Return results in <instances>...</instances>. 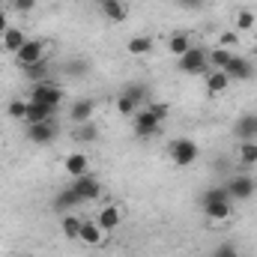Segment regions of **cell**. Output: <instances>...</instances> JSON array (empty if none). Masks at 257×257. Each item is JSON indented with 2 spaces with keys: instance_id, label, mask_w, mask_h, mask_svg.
I'll return each mask as SVG.
<instances>
[{
  "instance_id": "obj_25",
  "label": "cell",
  "mask_w": 257,
  "mask_h": 257,
  "mask_svg": "<svg viewBox=\"0 0 257 257\" xmlns=\"http://www.w3.org/2000/svg\"><path fill=\"white\" fill-rule=\"evenodd\" d=\"M230 57H233V51H227V48H212L206 54V60H209L212 69H224V66L230 63Z\"/></svg>"
},
{
  "instance_id": "obj_33",
  "label": "cell",
  "mask_w": 257,
  "mask_h": 257,
  "mask_svg": "<svg viewBox=\"0 0 257 257\" xmlns=\"http://www.w3.org/2000/svg\"><path fill=\"white\" fill-rule=\"evenodd\" d=\"M236 45H239V33H233V30H230V33H221V36H218V48L233 51Z\"/></svg>"
},
{
  "instance_id": "obj_39",
  "label": "cell",
  "mask_w": 257,
  "mask_h": 257,
  "mask_svg": "<svg viewBox=\"0 0 257 257\" xmlns=\"http://www.w3.org/2000/svg\"><path fill=\"white\" fill-rule=\"evenodd\" d=\"M180 3H183V6H200L203 0H180Z\"/></svg>"
},
{
  "instance_id": "obj_8",
  "label": "cell",
  "mask_w": 257,
  "mask_h": 257,
  "mask_svg": "<svg viewBox=\"0 0 257 257\" xmlns=\"http://www.w3.org/2000/svg\"><path fill=\"white\" fill-rule=\"evenodd\" d=\"M224 72H227V78L230 81H248L251 75H254V66L248 63V57H230V63L224 66Z\"/></svg>"
},
{
  "instance_id": "obj_16",
  "label": "cell",
  "mask_w": 257,
  "mask_h": 257,
  "mask_svg": "<svg viewBox=\"0 0 257 257\" xmlns=\"http://www.w3.org/2000/svg\"><path fill=\"white\" fill-rule=\"evenodd\" d=\"M27 42V36H24V30L21 27H9L3 36H0V48L3 51H9V54H18V48Z\"/></svg>"
},
{
  "instance_id": "obj_37",
  "label": "cell",
  "mask_w": 257,
  "mask_h": 257,
  "mask_svg": "<svg viewBox=\"0 0 257 257\" xmlns=\"http://www.w3.org/2000/svg\"><path fill=\"white\" fill-rule=\"evenodd\" d=\"M66 72H72V75H78V72H87V63H84V60H75V63L66 66Z\"/></svg>"
},
{
  "instance_id": "obj_21",
  "label": "cell",
  "mask_w": 257,
  "mask_h": 257,
  "mask_svg": "<svg viewBox=\"0 0 257 257\" xmlns=\"http://www.w3.org/2000/svg\"><path fill=\"white\" fill-rule=\"evenodd\" d=\"M126 48H128L132 57H147L153 51V36H132Z\"/></svg>"
},
{
  "instance_id": "obj_20",
  "label": "cell",
  "mask_w": 257,
  "mask_h": 257,
  "mask_svg": "<svg viewBox=\"0 0 257 257\" xmlns=\"http://www.w3.org/2000/svg\"><path fill=\"white\" fill-rule=\"evenodd\" d=\"M189 48H192V39H189V33H186V30L171 33V39H168V51H171L174 57H183Z\"/></svg>"
},
{
  "instance_id": "obj_31",
  "label": "cell",
  "mask_w": 257,
  "mask_h": 257,
  "mask_svg": "<svg viewBox=\"0 0 257 257\" xmlns=\"http://www.w3.org/2000/svg\"><path fill=\"white\" fill-rule=\"evenodd\" d=\"M6 111H9V117L24 120V117H27V99H12V102L6 105Z\"/></svg>"
},
{
  "instance_id": "obj_38",
  "label": "cell",
  "mask_w": 257,
  "mask_h": 257,
  "mask_svg": "<svg viewBox=\"0 0 257 257\" xmlns=\"http://www.w3.org/2000/svg\"><path fill=\"white\" fill-rule=\"evenodd\" d=\"M9 30V15H6V9H0V36Z\"/></svg>"
},
{
  "instance_id": "obj_15",
  "label": "cell",
  "mask_w": 257,
  "mask_h": 257,
  "mask_svg": "<svg viewBox=\"0 0 257 257\" xmlns=\"http://www.w3.org/2000/svg\"><path fill=\"white\" fill-rule=\"evenodd\" d=\"M99 9H102V15H105L108 21H114V24H123L128 18V9H126L123 0H102Z\"/></svg>"
},
{
  "instance_id": "obj_30",
  "label": "cell",
  "mask_w": 257,
  "mask_h": 257,
  "mask_svg": "<svg viewBox=\"0 0 257 257\" xmlns=\"http://www.w3.org/2000/svg\"><path fill=\"white\" fill-rule=\"evenodd\" d=\"M123 96H128L135 105H144L147 102V87L144 84H128L126 90H123Z\"/></svg>"
},
{
  "instance_id": "obj_29",
  "label": "cell",
  "mask_w": 257,
  "mask_h": 257,
  "mask_svg": "<svg viewBox=\"0 0 257 257\" xmlns=\"http://www.w3.org/2000/svg\"><path fill=\"white\" fill-rule=\"evenodd\" d=\"M24 72H27V78H30V81H36V84H39V81H48V78H45V75H48V57H45V60H39L36 66H27Z\"/></svg>"
},
{
  "instance_id": "obj_24",
  "label": "cell",
  "mask_w": 257,
  "mask_h": 257,
  "mask_svg": "<svg viewBox=\"0 0 257 257\" xmlns=\"http://www.w3.org/2000/svg\"><path fill=\"white\" fill-rule=\"evenodd\" d=\"M233 24H236V33H251L254 24H257V15L251 9H239L236 18H233Z\"/></svg>"
},
{
  "instance_id": "obj_10",
  "label": "cell",
  "mask_w": 257,
  "mask_h": 257,
  "mask_svg": "<svg viewBox=\"0 0 257 257\" xmlns=\"http://www.w3.org/2000/svg\"><path fill=\"white\" fill-rule=\"evenodd\" d=\"M63 171L69 177H84V174H90V159H87V153H69L63 159Z\"/></svg>"
},
{
  "instance_id": "obj_14",
  "label": "cell",
  "mask_w": 257,
  "mask_h": 257,
  "mask_svg": "<svg viewBox=\"0 0 257 257\" xmlns=\"http://www.w3.org/2000/svg\"><path fill=\"white\" fill-rule=\"evenodd\" d=\"M99 227L108 233V230H114V227H120V221H123V212H120V206H114V203H105L102 209H99Z\"/></svg>"
},
{
  "instance_id": "obj_18",
  "label": "cell",
  "mask_w": 257,
  "mask_h": 257,
  "mask_svg": "<svg viewBox=\"0 0 257 257\" xmlns=\"http://www.w3.org/2000/svg\"><path fill=\"white\" fill-rule=\"evenodd\" d=\"M233 135H236L239 141H254L257 138V114H245V117H239L236 126H233Z\"/></svg>"
},
{
  "instance_id": "obj_34",
  "label": "cell",
  "mask_w": 257,
  "mask_h": 257,
  "mask_svg": "<svg viewBox=\"0 0 257 257\" xmlns=\"http://www.w3.org/2000/svg\"><path fill=\"white\" fill-rule=\"evenodd\" d=\"M150 111H153V114H156V117H159V120H165V117H168V114H171V108H168V105H165V102H153V105H150Z\"/></svg>"
},
{
  "instance_id": "obj_26",
  "label": "cell",
  "mask_w": 257,
  "mask_h": 257,
  "mask_svg": "<svg viewBox=\"0 0 257 257\" xmlns=\"http://www.w3.org/2000/svg\"><path fill=\"white\" fill-rule=\"evenodd\" d=\"M60 230H63V236H69V239H78V233H81V218H78V215H63Z\"/></svg>"
},
{
  "instance_id": "obj_32",
  "label": "cell",
  "mask_w": 257,
  "mask_h": 257,
  "mask_svg": "<svg viewBox=\"0 0 257 257\" xmlns=\"http://www.w3.org/2000/svg\"><path fill=\"white\" fill-rule=\"evenodd\" d=\"M135 111H138V105H135L128 96L120 93V99H117V114H120V117H135Z\"/></svg>"
},
{
  "instance_id": "obj_4",
  "label": "cell",
  "mask_w": 257,
  "mask_h": 257,
  "mask_svg": "<svg viewBox=\"0 0 257 257\" xmlns=\"http://www.w3.org/2000/svg\"><path fill=\"white\" fill-rule=\"evenodd\" d=\"M159 126H162V120H159V117H156L150 108H144V111H135V117H132L135 138H141V141H147V138L159 135Z\"/></svg>"
},
{
  "instance_id": "obj_35",
  "label": "cell",
  "mask_w": 257,
  "mask_h": 257,
  "mask_svg": "<svg viewBox=\"0 0 257 257\" xmlns=\"http://www.w3.org/2000/svg\"><path fill=\"white\" fill-rule=\"evenodd\" d=\"M12 9L15 12H30V9H36V0H12Z\"/></svg>"
},
{
  "instance_id": "obj_2",
  "label": "cell",
  "mask_w": 257,
  "mask_h": 257,
  "mask_svg": "<svg viewBox=\"0 0 257 257\" xmlns=\"http://www.w3.org/2000/svg\"><path fill=\"white\" fill-rule=\"evenodd\" d=\"M30 102H39V105H48V108H60L63 102V90L54 84V81H39L30 87Z\"/></svg>"
},
{
  "instance_id": "obj_27",
  "label": "cell",
  "mask_w": 257,
  "mask_h": 257,
  "mask_svg": "<svg viewBox=\"0 0 257 257\" xmlns=\"http://www.w3.org/2000/svg\"><path fill=\"white\" fill-rule=\"evenodd\" d=\"M215 200H230V194H227L224 186H212V189H206V192L200 194V206H203V203H215ZM230 203H233V200H230Z\"/></svg>"
},
{
  "instance_id": "obj_22",
  "label": "cell",
  "mask_w": 257,
  "mask_h": 257,
  "mask_svg": "<svg viewBox=\"0 0 257 257\" xmlns=\"http://www.w3.org/2000/svg\"><path fill=\"white\" fill-rule=\"evenodd\" d=\"M81 203V197H78V192L69 186V189H63V192H57V197H54V209L57 212H66V209H72V206H78Z\"/></svg>"
},
{
  "instance_id": "obj_28",
  "label": "cell",
  "mask_w": 257,
  "mask_h": 257,
  "mask_svg": "<svg viewBox=\"0 0 257 257\" xmlns=\"http://www.w3.org/2000/svg\"><path fill=\"white\" fill-rule=\"evenodd\" d=\"M75 141H81V144H93V141H99V128L93 126V123H84V126L75 128Z\"/></svg>"
},
{
  "instance_id": "obj_19",
  "label": "cell",
  "mask_w": 257,
  "mask_h": 257,
  "mask_svg": "<svg viewBox=\"0 0 257 257\" xmlns=\"http://www.w3.org/2000/svg\"><path fill=\"white\" fill-rule=\"evenodd\" d=\"M227 87H230V78H227L224 69H212V72L206 75V90H209V96H218V93H224Z\"/></svg>"
},
{
  "instance_id": "obj_41",
  "label": "cell",
  "mask_w": 257,
  "mask_h": 257,
  "mask_svg": "<svg viewBox=\"0 0 257 257\" xmlns=\"http://www.w3.org/2000/svg\"><path fill=\"white\" fill-rule=\"evenodd\" d=\"M99 3H102V0H99Z\"/></svg>"
},
{
  "instance_id": "obj_9",
  "label": "cell",
  "mask_w": 257,
  "mask_h": 257,
  "mask_svg": "<svg viewBox=\"0 0 257 257\" xmlns=\"http://www.w3.org/2000/svg\"><path fill=\"white\" fill-rule=\"evenodd\" d=\"M54 138H57L54 120H48V123H33V126H27V141H30V144H51Z\"/></svg>"
},
{
  "instance_id": "obj_7",
  "label": "cell",
  "mask_w": 257,
  "mask_h": 257,
  "mask_svg": "<svg viewBox=\"0 0 257 257\" xmlns=\"http://www.w3.org/2000/svg\"><path fill=\"white\" fill-rule=\"evenodd\" d=\"M72 189L78 192L81 203H87V200H96V197L102 194V186H99V180H96L93 174H84V177H78V180L72 183Z\"/></svg>"
},
{
  "instance_id": "obj_5",
  "label": "cell",
  "mask_w": 257,
  "mask_h": 257,
  "mask_svg": "<svg viewBox=\"0 0 257 257\" xmlns=\"http://www.w3.org/2000/svg\"><path fill=\"white\" fill-rule=\"evenodd\" d=\"M15 60H18V66H21V69H27V66H36L39 60H45V45H42L39 39H27V42L18 48Z\"/></svg>"
},
{
  "instance_id": "obj_6",
  "label": "cell",
  "mask_w": 257,
  "mask_h": 257,
  "mask_svg": "<svg viewBox=\"0 0 257 257\" xmlns=\"http://www.w3.org/2000/svg\"><path fill=\"white\" fill-rule=\"evenodd\" d=\"M224 189L230 194V200H248L257 192V183H254V177H230Z\"/></svg>"
},
{
  "instance_id": "obj_1",
  "label": "cell",
  "mask_w": 257,
  "mask_h": 257,
  "mask_svg": "<svg viewBox=\"0 0 257 257\" xmlns=\"http://www.w3.org/2000/svg\"><path fill=\"white\" fill-rule=\"evenodd\" d=\"M168 153H171V162H174L177 168H189V165L197 162L200 147H197V141H192V138H177V141H171Z\"/></svg>"
},
{
  "instance_id": "obj_11",
  "label": "cell",
  "mask_w": 257,
  "mask_h": 257,
  "mask_svg": "<svg viewBox=\"0 0 257 257\" xmlns=\"http://www.w3.org/2000/svg\"><path fill=\"white\" fill-rule=\"evenodd\" d=\"M93 111H96V102H93V99H78V102L72 105V111H69V120H72L75 126H84V123L93 120Z\"/></svg>"
},
{
  "instance_id": "obj_40",
  "label": "cell",
  "mask_w": 257,
  "mask_h": 257,
  "mask_svg": "<svg viewBox=\"0 0 257 257\" xmlns=\"http://www.w3.org/2000/svg\"><path fill=\"white\" fill-rule=\"evenodd\" d=\"M251 33H254V42H257V24H254V30H251Z\"/></svg>"
},
{
  "instance_id": "obj_12",
  "label": "cell",
  "mask_w": 257,
  "mask_h": 257,
  "mask_svg": "<svg viewBox=\"0 0 257 257\" xmlns=\"http://www.w3.org/2000/svg\"><path fill=\"white\" fill-rule=\"evenodd\" d=\"M78 239H81L84 245H102V239H105V230L99 227V221L81 218V233H78Z\"/></svg>"
},
{
  "instance_id": "obj_36",
  "label": "cell",
  "mask_w": 257,
  "mask_h": 257,
  "mask_svg": "<svg viewBox=\"0 0 257 257\" xmlns=\"http://www.w3.org/2000/svg\"><path fill=\"white\" fill-rule=\"evenodd\" d=\"M215 257H239V251H236V248H233V245L227 242V245H221V248L215 251Z\"/></svg>"
},
{
  "instance_id": "obj_17",
  "label": "cell",
  "mask_w": 257,
  "mask_h": 257,
  "mask_svg": "<svg viewBox=\"0 0 257 257\" xmlns=\"http://www.w3.org/2000/svg\"><path fill=\"white\" fill-rule=\"evenodd\" d=\"M24 120H27V126H33V123H48V120H54V108L27 99V117H24Z\"/></svg>"
},
{
  "instance_id": "obj_23",
  "label": "cell",
  "mask_w": 257,
  "mask_h": 257,
  "mask_svg": "<svg viewBox=\"0 0 257 257\" xmlns=\"http://www.w3.org/2000/svg\"><path fill=\"white\" fill-rule=\"evenodd\" d=\"M239 165L245 168L257 165V141H239Z\"/></svg>"
},
{
  "instance_id": "obj_13",
  "label": "cell",
  "mask_w": 257,
  "mask_h": 257,
  "mask_svg": "<svg viewBox=\"0 0 257 257\" xmlns=\"http://www.w3.org/2000/svg\"><path fill=\"white\" fill-rule=\"evenodd\" d=\"M203 218L218 224V221H227L230 218V200H215V203H203Z\"/></svg>"
},
{
  "instance_id": "obj_3",
  "label": "cell",
  "mask_w": 257,
  "mask_h": 257,
  "mask_svg": "<svg viewBox=\"0 0 257 257\" xmlns=\"http://www.w3.org/2000/svg\"><path fill=\"white\" fill-rule=\"evenodd\" d=\"M206 54H209V51H203V48L192 45V48H189L183 57H177V69H180L183 75H203V72L209 69Z\"/></svg>"
}]
</instances>
